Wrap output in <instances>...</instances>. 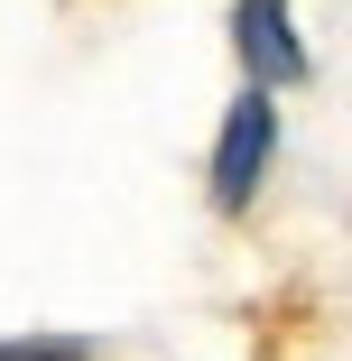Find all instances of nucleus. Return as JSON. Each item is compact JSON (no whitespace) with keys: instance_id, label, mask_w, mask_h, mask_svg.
<instances>
[{"instance_id":"2","label":"nucleus","mask_w":352,"mask_h":361,"mask_svg":"<svg viewBox=\"0 0 352 361\" xmlns=\"http://www.w3.org/2000/svg\"><path fill=\"white\" fill-rule=\"evenodd\" d=\"M232 56H241V75H250L260 93L306 84V37H297V19H288V0H241V10H232Z\"/></svg>"},{"instance_id":"1","label":"nucleus","mask_w":352,"mask_h":361,"mask_svg":"<svg viewBox=\"0 0 352 361\" xmlns=\"http://www.w3.org/2000/svg\"><path fill=\"white\" fill-rule=\"evenodd\" d=\"M269 158H278V93L241 84L223 102V130H214V167H204V185H214L223 213H250V195L269 185Z\"/></svg>"},{"instance_id":"3","label":"nucleus","mask_w":352,"mask_h":361,"mask_svg":"<svg viewBox=\"0 0 352 361\" xmlns=\"http://www.w3.org/2000/svg\"><path fill=\"white\" fill-rule=\"evenodd\" d=\"M0 361H93L84 334H28V343H0Z\"/></svg>"}]
</instances>
